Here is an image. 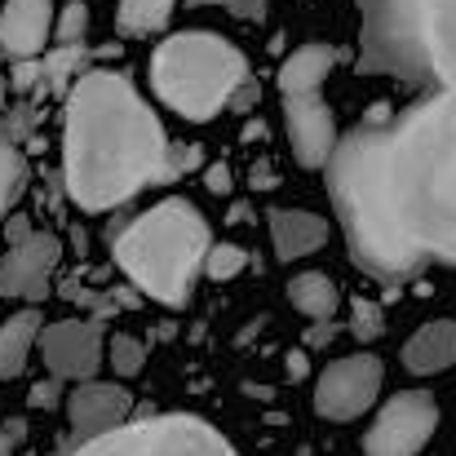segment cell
Returning <instances> with one entry per match:
<instances>
[{"mask_svg":"<svg viewBox=\"0 0 456 456\" xmlns=\"http://www.w3.org/2000/svg\"><path fill=\"white\" fill-rule=\"evenodd\" d=\"M168 138L125 71H85L71 85L62 116V177L80 208L102 213L151 182H168Z\"/></svg>","mask_w":456,"mask_h":456,"instance_id":"1","label":"cell"},{"mask_svg":"<svg viewBox=\"0 0 456 456\" xmlns=\"http://www.w3.org/2000/svg\"><path fill=\"white\" fill-rule=\"evenodd\" d=\"M386 191L408 248L456 266V94H426L386 134Z\"/></svg>","mask_w":456,"mask_h":456,"instance_id":"2","label":"cell"},{"mask_svg":"<svg viewBox=\"0 0 456 456\" xmlns=\"http://www.w3.org/2000/svg\"><path fill=\"white\" fill-rule=\"evenodd\" d=\"M386 134H390V116L377 102L368 111L363 125H354L328 164V191L337 204V222L346 231L350 257L359 262V271H368L381 284H403L417 271H426V262L408 248L395 208H390V191H386Z\"/></svg>","mask_w":456,"mask_h":456,"instance_id":"3","label":"cell"},{"mask_svg":"<svg viewBox=\"0 0 456 456\" xmlns=\"http://www.w3.org/2000/svg\"><path fill=\"white\" fill-rule=\"evenodd\" d=\"M363 67L456 94V0H359Z\"/></svg>","mask_w":456,"mask_h":456,"instance_id":"4","label":"cell"},{"mask_svg":"<svg viewBox=\"0 0 456 456\" xmlns=\"http://www.w3.org/2000/svg\"><path fill=\"white\" fill-rule=\"evenodd\" d=\"M111 253H116L120 271L151 302L186 305L200 271L208 266V253H213L208 222L191 200L168 195L155 208L138 213L120 235H111Z\"/></svg>","mask_w":456,"mask_h":456,"instance_id":"5","label":"cell"},{"mask_svg":"<svg viewBox=\"0 0 456 456\" xmlns=\"http://www.w3.org/2000/svg\"><path fill=\"white\" fill-rule=\"evenodd\" d=\"M151 85L164 107L186 120H208L248 85L244 53L213 31H177L151 58Z\"/></svg>","mask_w":456,"mask_h":456,"instance_id":"6","label":"cell"},{"mask_svg":"<svg viewBox=\"0 0 456 456\" xmlns=\"http://www.w3.org/2000/svg\"><path fill=\"white\" fill-rule=\"evenodd\" d=\"M67 456H240L208 421L200 417H142L129 421L125 430L94 439V444H76Z\"/></svg>","mask_w":456,"mask_h":456,"instance_id":"7","label":"cell"},{"mask_svg":"<svg viewBox=\"0 0 456 456\" xmlns=\"http://www.w3.org/2000/svg\"><path fill=\"white\" fill-rule=\"evenodd\" d=\"M381 381H386V368H381L377 354H346V359H337L319 372L314 412L323 421H354L377 403Z\"/></svg>","mask_w":456,"mask_h":456,"instance_id":"8","label":"cell"},{"mask_svg":"<svg viewBox=\"0 0 456 456\" xmlns=\"http://www.w3.org/2000/svg\"><path fill=\"white\" fill-rule=\"evenodd\" d=\"M435 430H439L435 399L421 395V390H403V395H395L377 412V421H372V430L363 439V452L368 456H421V448L430 444Z\"/></svg>","mask_w":456,"mask_h":456,"instance_id":"9","label":"cell"},{"mask_svg":"<svg viewBox=\"0 0 456 456\" xmlns=\"http://www.w3.org/2000/svg\"><path fill=\"white\" fill-rule=\"evenodd\" d=\"M40 354L45 368L53 372V381H94L102 359H107V341H102V323L98 319H62V323H45L40 332Z\"/></svg>","mask_w":456,"mask_h":456,"instance_id":"10","label":"cell"},{"mask_svg":"<svg viewBox=\"0 0 456 456\" xmlns=\"http://www.w3.org/2000/svg\"><path fill=\"white\" fill-rule=\"evenodd\" d=\"M62 262V240L58 235H31L22 244H13L0 257V297H45L49 293V275Z\"/></svg>","mask_w":456,"mask_h":456,"instance_id":"11","label":"cell"},{"mask_svg":"<svg viewBox=\"0 0 456 456\" xmlns=\"http://www.w3.org/2000/svg\"><path fill=\"white\" fill-rule=\"evenodd\" d=\"M284 129L293 155L305 168H328L337 155V120L332 107L319 94H302V98H284Z\"/></svg>","mask_w":456,"mask_h":456,"instance_id":"12","label":"cell"},{"mask_svg":"<svg viewBox=\"0 0 456 456\" xmlns=\"http://www.w3.org/2000/svg\"><path fill=\"white\" fill-rule=\"evenodd\" d=\"M129 412H134L129 390L107 386V381H85L67 395V417H71V430L80 435V444H94V439L125 430Z\"/></svg>","mask_w":456,"mask_h":456,"instance_id":"13","label":"cell"},{"mask_svg":"<svg viewBox=\"0 0 456 456\" xmlns=\"http://www.w3.org/2000/svg\"><path fill=\"white\" fill-rule=\"evenodd\" d=\"M58 22V9L49 0H4L0 4V49L13 62L45 58V40Z\"/></svg>","mask_w":456,"mask_h":456,"instance_id":"14","label":"cell"},{"mask_svg":"<svg viewBox=\"0 0 456 456\" xmlns=\"http://www.w3.org/2000/svg\"><path fill=\"white\" fill-rule=\"evenodd\" d=\"M271 240H275V257L280 262H297L310 257L328 244V222L319 213L305 208H271Z\"/></svg>","mask_w":456,"mask_h":456,"instance_id":"15","label":"cell"},{"mask_svg":"<svg viewBox=\"0 0 456 456\" xmlns=\"http://www.w3.org/2000/svg\"><path fill=\"white\" fill-rule=\"evenodd\" d=\"M456 363V323L452 319H430L421 323L408 346H403V368L412 377H435V372H448Z\"/></svg>","mask_w":456,"mask_h":456,"instance_id":"16","label":"cell"},{"mask_svg":"<svg viewBox=\"0 0 456 456\" xmlns=\"http://www.w3.org/2000/svg\"><path fill=\"white\" fill-rule=\"evenodd\" d=\"M337 49L332 45H302L284 58L280 67V94L284 98H302V94H319V85L328 80V71L337 67Z\"/></svg>","mask_w":456,"mask_h":456,"instance_id":"17","label":"cell"},{"mask_svg":"<svg viewBox=\"0 0 456 456\" xmlns=\"http://www.w3.org/2000/svg\"><path fill=\"white\" fill-rule=\"evenodd\" d=\"M40 332H45L40 310H18V314H9V319L0 323V381L22 377L31 350L40 346Z\"/></svg>","mask_w":456,"mask_h":456,"instance_id":"18","label":"cell"},{"mask_svg":"<svg viewBox=\"0 0 456 456\" xmlns=\"http://www.w3.org/2000/svg\"><path fill=\"white\" fill-rule=\"evenodd\" d=\"M289 302H293V310H302L310 319H332V310L341 305V289L323 271H302L289 284Z\"/></svg>","mask_w":456,"mask_h":456,"instance_id":"19","label":"cell"},{"mask_svg":"<svg viewBox=\"0 0 456 456\" xmlns=\"http://www.w3.org/2000/svg\"><path fill=\"white\" fill-rule=\"evenodd\" d=\"M168 13H173V0H120L116 27L125 36H151L168 22Z\"/></svg>","mask_w":456,"mask_h":456,"instance_id":"20","label":"cell"},{"mask_svg":"<svg viewBox=\"0 0 456 456\" xmlns=\"http://www.w3.org/2000/svg\"><path fill=\"white\" fill-rule=\"evenodd\" d=\"M22 191H27V159L18 151V142L0 129V217L18 204Z\"/></svg>","mask_w":456,"mask_h":456,"instance_id":"21","label":"cell"},{"mask_svg":"<svg viewBox=\"0 0 456 456\" xmlns=\"http://www.w3.org/2000/svg\"><path fill=\"white\" fill-rule=\"evenodd\" d=\"M80 62H85V45H71V49H53V53H45V85H49L53 94H62L71 80H80V76H76ZM67 94H71V89H67Z\"/></svg>","mask_w":456,"mask_h":456,"instance_id":"22","label":"cell"},{"mask_svg":"<svg viewBox=\"0 0 456 456\" xmlns=\"http://www.w3.org/2000/svg\"><path fill=\"white\" fill-rule=\"evenodd\" d=\"M85 31H89V9L80 0L62 4L58 9V22H53V36H58V49H71V45H85Z\"/></svg>","mask_w":456,"mask_h":456,"instance_id":"23","label":"cell"},{"mask_svg":"<svg viewBox=\"0 0 456 456\" xmlns=\"http://www.w3.org/2000/svg\"><path fill=\"white\" fill-rule=\"evenodd\" d=\"M107 359H111V368L120 372V377H138L142 372V359H147V350H142V341H134V337H111L107 341Z\"/></svg>","mask_w":456,"mask_h":456,"instance_id":"24","label":"cell"},{"mask_svg":"<svg viewBox=\"0 0 456 456\" xmlns=\"http://www.w3.org/2000/svg\"><path fill=\"white\" fill-rule=\"evenodd\" d=\"M244 266H248V253H244V248H235V244H217V248L208 253V266H204V271H208L213 280H231V275H240Z\"/></svg>","mask_w":456,"mask_h":456,"instance_id":"25","label":"cell"},{"mask_svg":"<svg viewBox=\"0 0 456 456\" xmlns=\"http://www.w3.org/2000/svg\"><path fill=\"white\" fill-rule=\"evenodd\" d=\"M350 332H354L359 341H377V337H381V305L359 297V302L350 305Z\"/></svg>","mask_w":456,"mask_h":456,"instance_id":"26","label":"cell"},{"mask_svg":"<svg viewBox=\"0 0 456 456\" xmlns=\"http://www.w3.org/2000/svg\"><path fill=\"white\" fill-rule=\"evenodd\" d=\"M18 94H27V89H36V85H45V58H36V62H18L13 67V80H9Z\"/></svg>","mask_w":456,"mask_h":456,"instance_id":"27","label":"cell"},{"mask_svg":"<svg viewBox=\"0 0 456 456\" xmlns=\"http://www.w3.org/2000/svg\"><path fill=\"white\" fill-rule=\"evenodd\" d=\"M22 439H27V421H22V417H9V421L0 426V456H13L22 448Z\"/></svg>","mask_w":456,"mask_h":456,"instance_id":"28","label":"cell"},{"mask_svg":"<svg viewBox=\"0 0 456 456\" xmlns=\"http://www.w3.org/2000/svg\"><path fill=\"white\" fill-rule=\"evenodd\" d=\"M27 403H31V408H53V403H58V381H40Z\"/></svg>","mask_w":456,"mask_h":456,"instance_id":"29","label":"cell"},{"mask_svg":"<svg viewBox=\"0 0 456 456\" xmlns=\"http://www.w3.org/2000/svg\"><path fill=\"white\" fill-rule=\"evenodd\" d=\"M208 191H213V195H226V191H231V168H226V164H213V168H208Z\"/></svg>","mask_w":456,"mask_h":456,"instance_id":"30","label":"cell"},{"mask_svg":"<svg viewBox=\"0 0 456 456\" xmlns=\"http://www.w3.org/2000/svg\"><path fill=\"white\" fill-rule=\"evenodd\" d=\"M195 4H240V9H248L253 0H195Z\"/></svg>","mask_w":456,"mask_h":456,"instance_id":"31","label":"cell"},{"mask_svg":"<svg viewBox=\"0 0 456 456\" xmlns=\"http://www.w3.org/2000/svg\"><path fill=\"white\" fill-rule=\"evenodd\" d=\"M0 107H4V80H0Z\"/></svg>","mask_w":456,"mask_h":456,"instance_id":"32","label":"cell"}]
</instances>
